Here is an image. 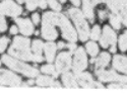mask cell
Wrapping results in <instances>:
<instances>
[{
  "instance_id": "44dd1931",
  "label": "cell",
  "mask_w": 127,
  "mask_h": 97,
  "mask_svg": "<svg viewBox=\"0 0 127 97\" xmlns=\"http://www.w3.org/2000/svg\"><path fill=\"white\" fill-rule=\"evenodd\" d=\"M110 55L108 53H103L102 55L96 60V69H104L107 67V65L110 62Z\"/></svg>"
},
{
  "instance_id": "52a82bcc",
  "label": "cell",
  "mask_w": 127,
  "mask_h": 97,
  "mask_svg": "<svg viewBox=\"0 0 127 97\" xmlns=\"http://www.w3.org/2000/svg\"><path fill=\"white\" fill-rule=\"evenodd\" d=\"M76 81L83 88H104L100 83L93 80L92 75L89 73H78L76 74Z\"/></svg>"
},
{
  "instance_id": "3957f363",
  "label": "cell",
  "mask_w": 127,
  "mask_h": 97,
  "mask_svg": "<svg viewBox=\"0 0 127 97\" xmlns=\"http://www.w3.org/2000/svg\"><path fill=\"white\" fill-rule=\"evenodd\" d=\"M2 60H3L4 64L7 67L12 69L13 71H16V72L24 74L27 77H36L39 74L38 69L32 67V66H29V65H27L25 63L19 62L15 59L11 58L10 56H3Z\"/></svg>"
},
{
  "instance_id": "7402d4cb",
  "label": "cell",
  "mask_w": 127,
  "mask_h": 97,
  "mask_svg": "<svg viewBox=\"0 0 127 97\" xmlns=\"http://www.w3.org/2000/svg\"><path fill=\"white\" fill-rule=\"evenodd\" d=\"M46 8V0H27V7L29 10H34L37 7Z\"/></svg>"
},
{
  "instance_id": "60d3db41",
  "label": "cell",
  "mask_w": 127,
  "mask_h": 97,
  "mask_svg": "<svg viewBox=\"0 0 127 97\" xmlns=\"http://www.w3.org/2000/svg\"><path fill=\"white\" fill-rule=\"evenodd\" d=\"M3 14V10H2V6L1 4H0V15H2Z\"/></svg>"
},
{
  "instance_id": "5b68a950",
  "label": "cell",
  "mask_w": 127,
  "mask_h": 97,
  "mask_svg": "<svg viewBox=\"0 0 127 97\" xmlns=\"http://www.w3.org/2000/svg\"><path fill=\"white\" fill-rule=\"evenodd\" d=\"M87 66H88V59L86 52H84L82 48H78L75 51V56H74V60H73V65H72L73 72L75 74H78L86 69Z\"/></svg>"
},
{
  "instance_id": "603a6c76",
  "label": "cell",
  "mask_w": 127,
  "mask_h": 97,
  "mask_svg": "<svg viewBox=\"0 0 127 97\" xmlns=\"http://www.w3.org/2000/svg\"><path fill=\"white\" fill-rule=\"evenodd\" d=\"M12 46L14 47H20V48H29L30 47V39L22 37H16L13 40Z\"/></svg>"
},
{
  "instance_id": "d4e9b609",
  "label": "cell",
  "mask_w": 127,
  "mask_h": 97,
  "mask_svg": "<svg viewBox=\"0 0 127 97\" xmlns=\"http://www.w3.org/2000/svg\"><path fill=\"white\" fill-rule=\"evenodd\" d=\"M87 51L88 53L90 54V55L92 57H96L98 55V53H99V48L97 46L96 42H94V41H90L87 44Z\"/></svg>"
},
{
  "instance_id": "83f0119b",
  "label": "cell",
  "mask_w": 127,
  "mask_h": 97,
  "mask_svg": "<svg viewBox=\"0 0 127 97\" xmlns=\"http://www.w3.org/2000/svg\"><path fill=\"white\" fill-rule=\"evenodd\" d=\"M100 34H101V28L99 25H95L91 31V38L92 39H98L100 38Z\"/></svg>"
},
{
  "instance_id": "8992f818",
  "label": "cell",
  "mask_w": 127,
  "mask_h": 97,
  "mask_svg": "<svg viewBox=\"0 0 127 97\" xmlns=\"http://www.w3.org/2000/svg\"><path fill=\"white\" fill-rule=\"evenodd\" d=\"M71 67V52L61 53L56 59V70L60 73L67 72Z\"/></svg>"
},
{
  "instance_id": "d590c367",
  "label": "cell",
  "mask_w": 127,
  "mask_h": 97,
  "mask_svg": "<svg viewBox=\"0 0 127 97\" xmlns=\"http://www.w3.org/2000/svg\"><path fill=\"white\" fill-rule=\"evenodd\" d=\"M67 48H69L70 52H73V51H74V50H75L76 46L74 45V42H70V44H68V45H67Z\"/></svg>"
},
{
  "instance_id": "5bb4252c",
  "label": "cell",
  "mask_w": 127,
  "mask_h": 97,
  "mask_svg": "<svg viewBox=\"0 0 127 97\" xmlns=\"http://www.w3.org/2000/svg\"><path fill=\"white\" fill-rule=\"evenodd\" d=\"M16 23L22 31V34L25 36H31L33 35L34 31V26L33 23L30 21V19L28 18H17L16 19Z\"/></svg>"
},
{
  "instance_id": "4dcf8cb0",
  "label": "cell",
  "mask_w": 127,
  "mask_h": 97,
  "mask_svg": "<svg viewBox=\"0 0 127 97\" xmlns=\"http://www.w3.org/2000/svg\"><path fill=\"white\" fill-rule=\"evenodd\" d=\"M122 22L127 26V9H122L121 10V14H120Z\"/></svg>"
},
{
  "instance_id": "e575fe53",
  "label": "cell",
  "mask_w": 127,
  "mask_h": 97,
  "mask_svg": "<svg viewBox=\"0 0 127 97\" xmlns=\"http://www.w3.org/2000/svg\"><path fill=\"white\" fill-rule=\"evenodd\" d=\"M33 21H34V23H35V24H38V23H39V21H40V16H39L38 13H35V14L33 15Z\"/></svg>"
},
{
  "instance_id": "f1b7e54d",
  "label": "cell",
  "mask_w": 127,
  "mask_h": 97,
  "mask_svg": "<svg viewBox=\"0 0 127 97\" xmlns=\"http://www.w3.org/2000/svg\"><path fill=\"white\" fill-rule=\"evenodd\" d=\"M9 42V39L6 37H3L0 39V53H3L5 49L7 48V45Z\"/></svg>"
},
{
  "instance_id": "ba28073f",
  "label": "cell",
  "mask_w": 127,
  "mask_h": 97,
  "mask_svg": "<svg viewBox=\"0 0 127 97\" xmlns=\"http://www.w3.org/2000/svg\"><path fill=\"white\" fill-rule=\"evenodd\" d=\"M22 80L15 74L6 70H0V85L19 86Z\"/></svg>"
},
{
  "instance_id": "74e56055",
  "label": "cell",
  "mask_w": 127,
  "mask_h": 97,
  "mask_svg": "<svg viewBox=\"0 0 127 97\" xmlns=\"http://www.w3.org/2000/svg\"><path fill=\"white\" fill-rule=\"evenodd\" d=\"M16 32H17V27L16 26H11V28H10V34L15 35Z\"/></svg>"
},
{
  "instance_id": "d6a6232c",
  "label": "cell",
  "mask_w": 127,
  "mask_h": 97,
  "mask_svg": "<svg viewBox=\"0 0 127 97\" xmlns=\"http://www.w3.org/2000/svg\"><path fill=\"white\" fill-rule=\"evenodd\" d=\"M110 89H127V85H122V84H111L109 85Z\"/></svg>"
},
{
  "instance_id": "30bf717a",
  "label": "cell",
  "mask_w": 127,
  "mask_h": 97,
  "mask_svg": "<svg viewBox=\"0 0 127 97\" xmlns=\"http://www.w3.org/2000/svg\"><path fill=\"white\" fill-rule=\"evenodd\" d=\"M9 54L11 56L22 59L25 61H32L33 60V54L31 53L29 48H20V47H14L11 46L9 49Z\"/></svg>"
},
{
  "instance_id": "b9f144b4",
  "label": "cell",
  "mask_w": 127,
  "mask_h": 97,
  "mask_svg": "<svg viewBox=\"0 0 127 97\" xmlns=\"http://www.w3.org/2000/svg\"><path fill=\"white\" fill-rule=\"evenodd\" d=\"M16 1H17L18 3H20V4H22V3H24V2H25V0H16Z\"/></svg>"
},
{
  "instance_id": "8fae6325",
  "label": "cell",
  "mask_w": 127,
  "mask_h": 97,
  "mask_svg": "<svg viewBox=\"0 0 127 97\" xmlns=\"http://www.w3.org/2000/svg\"><path fill=\"white\" fill-rule=\"evenodd\" d=\"M3 13L11 16V17H16L23 12L22 7H19L17 4H15L11 0H5L3 3H1Z\"/></svg>"
},
{
  "instance_id": "6da1fadb",
  "label": "cell",
  "mask_w": 127,
  "mask_h": 97,
  "mask_svg": "<svg viewBox=\"0 0 127 97\" xmlns=\"http://www.w3.org/2000/svg\"><path fill=\"white\" fill-rule=\"evenodd\" d=\"M43 20L51 22L54 25L60 26L62 30V37L65 39L69 40L70 42L76 41L77 35L65 15L60 13H54V12H46L43 15Z\"/></svg>"
},
{
  "instance_id": "ab89813d",
  "label": "cell",
  "mask_w": 127,
  "mask_h": 97,
  "mask_svg": "<svg viewBox=\"0 0 127 97\" xmlns=\"http://www.w3.org/2000/svg\"><path fill=\"white\" fill-rule=\"evenodd\" d=\"M110 50H111L112 53H115V52H116V47H111Z\"/></svg>"
},
{
  "instance_id": "277c9868",
  "label": "cell",
  "mask_w": 127,
  "mask_h": 97,
  "mask_svg": "<svg viewBox=\"0 0 127 97\" xmlns=\"http://www.w3.org/2000/svg\"><path fill=\"white\" fill-rule=\"evenodd\" d=\"M96 74L102 82H113L117 81L123 84H127V76H121L116 74L114 71H105L104 69H96Z\"/></svg>"
},
{
  "instance_id": "836d02e7",
  "label": "cell",
  "mask_w": 127,
  "mask_h": 97,
  "mask_svg": "<svg viewBox=\"0 0 127 97\" xmlns=\"http://www.w3.org/2000/svg\"><path fill=\"white\" fill-rule=\"evenodd\" d=\"M107 15H108V13H107V11H105V10H100L99 11V17H100V19H106V17H107Z\"/></svg>"
},
{
  "instance_id": "4316f807",
  "label": "cell",
  "mask_w": 127,
  "mask_h": 97,
  "mask_svg": "<svg viewBox=\"0 0 127 97\" xmlns=\"http://www.w3.org/2000/svg\"><path fill=\"white\" fill-rule=\"evenodd\" d=\"M119 48L122 52L127 50V31H125L119 39Z\"/></svg>"
},
{
  "instance_id": "f35d334b",
  "label": "cell",
  "mask_w": 127,
  "mask_h": 97,
  "mask_svg": "<svg viewBox=\"0 0 127 97\" xmlns=\"http://www.w3.org/2000/svg\"><path fill=\"white\" fill-rule=\"evenodd\" d=\"M70 1L75 6H79V4H80V0H70Z\"/></svg>"
},
{
  "instance_id": "ac0fdd59",
  "label": "cell",
  "mask_w": 127,
  "mask_h": 97,
  "mask_svg": "<svg viewBox=\"0 0 127 97\" xmlns=\"http://www.w3.org/2000/svg\"><path fill=\"white\" fill-rule=\"evenodd\" d=\"M103 2H106L109 8L112 10L114 13L121 11L124 9L125 6V1L124 0H103Z\"/></svg>"
},
{
  "instance_id": "ee69618b",
  "label": "cell",
  "mask_w": 127,
  "mask_h": 97,
  "mask_svg": "<svg viewBox=\"0 0 127 97\" xmlns=\"http://www.w3.org/2000/svg\"><path fill=\"white\" fill-rule=\"evenodd\" d=\"M125 1V6H127V0H124Z\"/></svg>"
},
{
  "instance_id": "ffe728a7",
  "label": "cell",
  "mask_w": 127,
  "mask_h": 97,
  "mask_svg": "<svg viewBox=\"0 0 127 97\" xmlns=\"http://www.w3.org/2000/svg\"><path fill=\"white\" fill-rule=\"evenodd\" d=\"M44 49H45L46 60L48 62H52L53 60H54V57H55L57 46L54 44V42H47V44L44 46Z\"/></svg>"
},
{
  "instance_id": "8d00e7d4",
  "label": "cell",
  "mask_w": 127,
  "mask_h": 97,
  "mask_svg": "<svg viewBox=\"0 0 127 97\" xmlns=\"http://www.w3.org/2000/svg\"><path fill=\"white\" fill-rule=\"evenodd\" d=\"M66 47V45L64 44L63 41H60V42H58V45H57V49H60V50H62V49H64Z\"/></svg>"
},
{
  "instance_id": "7a4b0ae2",
  "label": "cell",
  "mask_w": 127,
  "mask_h": 97,
  "mask_svg": "<svg viewBox=\"0 0 127 97\" xmlns=\"http://www.w3.org/2000/svg\"><path fill=\"white\" fill-rule=\"evenodd\" d=\"M68 14L70 15L72 20L74 21L80 40L86 41L90 36V28L86 19H84V15L77 8H70L68 10Z\"/></svg>"
},
{
  "instance_id": "7c38bea8",
  "label": "cell",
  "mask_w": 127,
  "mask_h": 97,
  "mask_svg": "<svg viewBox=\"0 0 127 97\" xmlns=\"http://www.w3.org/2000/svg\"><path fill=\"white\" fill-rule=\"evenodd\" d=\"M42 37L46 39H56L58 37V32L54 27V24L48 21L42 20Z\"/></svg>"
},
{
  "instance_id": "1f68e13d",
  "label": "cell",
  "mask_w": 127,
  "mask_h": 97,
  "mask_svg": "<svg viewBox=\"0 0 127 97\" xmlns=\"http://www.w3.org/2000/svg\"><path fill=\"white\" fill-rule=\"evenodd\" d=\"M7 28V24H6V21L4 19V17L2 15H0V30L4 31Z\"/></svg>"
},
{
  "instance_id": "e0dca14e",
  "label": "cell",
  "mask_w": 127,
  "mask_h": 97,
  "mask_svg": "<svg viewBox=\"0 0 127 97\" xmlns=\"http://www.w3.org/2000/svg\"><path fill=\"white\" fill-rule=\"evenodd\" d=\"M62 81H63L64 86L67 88H77L78 87V83L76 81V78L73 76L71 73H68V72L63 73Z\"/></svg>"
},
{
  "instance_id": "cb8c5ba5",
  "label": "cell",
  "mask_w": 127,
  "mask_h": 97,
  "mask_svg": "<svg viewBox=\"0 0 127 97\" xmlns=\"http://www.w3.org/2000/svg\"><path fill=\"white\" fill-rule=\"evenodd\" d=\"M110 22L112 24V26L116 29H120L121 27V22H122V20H121V17L120 15L118 14H111L110 15Z\"/></svg>"
},
{
  "instance_id": "7bdbcfd3",
  "label": "cell",
  "mask_w": 127,
  "mask_h": 97,
  "mask_svg": "<svg viewBox=\"0 0 127 97\" xmlns=\"http://www.w3.org/2000/svg\"><path fill=\"white\" fill-rule=\"evenodd\" d=\"M60 1H61V2H62V3H64V2H65V1H66V0H60Z\"/></svg>"
},
{
  "instance_id": "4fadbf2b",
  "label": "cell",
  "mask_w": 127,
  "mask_h": 97,
  "mask_svg": "<svg viewBox=\"0 0 127 97\" xmlns=\"http://www.w3.org/2000/svg\"><path fill=\"white\" fill-rule=\"evenodd\" d=\"M100 2H103V0H83V15L90 21H94L93 7Z\"/></svg>"
},
{
  "instance_id": "d6986e66",
  "label": "cell",
  "mask_w": 127,
  "mask_h": 97,
  "mask_svg": "<svg viewBox=\"0 0 127 97\" xmlns=\"http://www.w3.org/2000/svg\"><path fill=\"white\" fill-rule=\"evenodd\" d=\"M37 85L39 86H51V87H60V84L55 82L54 79H52L51 77H47V76H39L37 81H36Z\"/></svg>"
},
{
  "instance_id": "2e32d148",
  "label": "cell",
  "mask_w": 127,
  "mask_h": 97,
  "mask_svg": "<svg viewBox=\"0 0 127 97\" xmlns=\"http://www.w3.org/2000/svg\"><path fill=\"white\" fill-rule=\"evenodd\" d=\"M113 66L116 70L127 74V58L123 56H116L113 59Z\"/></svg>"
},
{
  "instance_id": "f546056e",
  "label": "cell",
  "mask_w": 127,
  "mask_h": 97,
  "mask_svg": "<svg viewBox=\"0 0 127 97\" xmlns=\"http://www.w3.org/2000/svg\"><path fill=\"white\" fill-rule=\"evenodd\" d=\"M47 2H48V4H49V6H50L52 9L56 10V11H59V10L61 9L60 4L56 1V0H47Z\"/></svg>"
},
{
  "instance_id": "9c48e42d",
  "label": "cell",
  "mask_w": 127,
  "mask_h": 97,
  "mask_svg": "<svg viewBox=\"0 0 127 97\" xmlns=\"http://www.w3.org/2000/svg\"><path fill=\"white\" fill-rule=\"evenodd\" d=\"M100 44L103 48H108L109 46L115 47L116 44V34L109 27L105 26L103 30V36L100 39Z\"/></svg>"
},
{
  "instance_id": "484cf974",
  "label": "cell",
  "mask_w": 127,
  "mask_h": 97,
  "mask_svg": "<svg viewBox=\"0 0 127 97\" xmlns=\"http://www.w3.org/2000/svg\"><path fill=\"white\" fill-rule=\"evenodd\" d=\"M41 71L45 74H51L53 77L58 76V72H56V69L53 65H46V66H43L41 68Z\"/></svg>"
},
{
  "instance_id": "9a60e30c",
  "label": "cell",
  "mask_w": 127,
  "mask_h": 97,
  "mask_svg": "<svg viewBox=\"0 0 127 97\" xmlns=\"http://www.w3.org/2000/svg\"><path fill=\"white\" fill-rule=\"evenodd\" d=\"M44 48L43 42L39 39L33 41L32 45V50H33V61L35 62H42L43 57H42V49Z\"/></svg>"
}]
</instances>
